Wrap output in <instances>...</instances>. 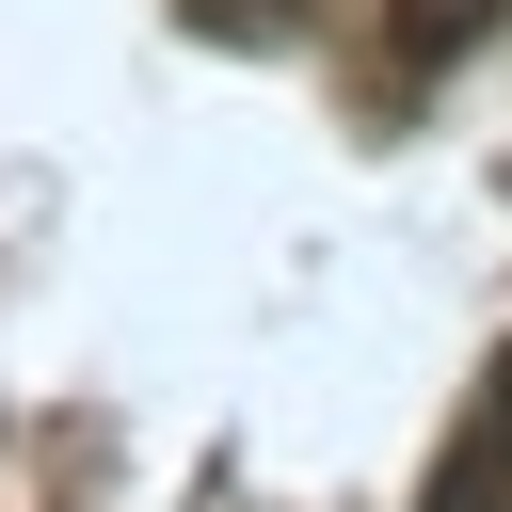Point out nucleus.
<instances>
[{"mask_svg": "<svg viewBox=\"0 0 512 512\" xmlns=\"http://www.w3.org/2000/svg\"><path fill=\"white\" fill-rule=\"evenodd\" d=\"M512 0H400V64H448V48H480Z\"/></svg>", "mask_w": 512, "mask_h": 512, "instance_id": "nucleus-2", "label": "nucleus"}, {"mask_svg": "<svg viewBox=\"0 0 512 512\" xmlns=\"http://www.w3.org/2000/svg\"><path fill=\"white\" fill-rule=\"evenodd\" d=\"M432 512H512V368L464 400V432H448V464H432Z\"/></svg>", "mask_w": 512, "mask_h": 512, "instance_id": "nucleus-1", "label": "nucleus"}]
</instances>
